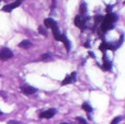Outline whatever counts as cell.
Wrapping results in <instances>:
<instances>
[{
  "label": "cell",
  "mask_w": 125,
  "mask_h": 124,
  "mask_svg": "<svg viewBox=\"0 0 125 124\" xmlns=\"http://www.w3.org/2000/svg\"><path fill=\"white\" fill-rule=\"evenodd\" d=\"M117 20V17L116 14H114V13L110 12L108 13V14L105 15V17L103 18V20H102L101 22V30L102 32H108V31L112 30L113 26H114V22Z\"/></svg>",
  "instance_id": "1"
},
{
  "label": "cell",
  "mask_w": 125,
  "mask_h": 124,
  "mask_svg": "<svg viewBox=\"0 0 125 124\" xmlns=\"http://www.w3.org/2000/svg\"><path fill=\"white\" fill-rule=\"evenodd\" d=\"M13 56V53L8 47H3L0 51V61H8Z\"/></svg>",
  "instance_id": "2"
},
{
  "label": "cell",
  "mask_w": 125,
  "mask_h": 124,
  "mask_svg": "<svg viewBox=\"0 0 125 124\" xmlns=\"http://www.w3.org/2000/svg\"><path fill=\"white\" fill-rule=\"evenodd\" d=\"M21 91L23 92L24 94H26V96H31V94H34L35 92L37 91V89L36 88H34V87H32V86L24 85V86H22Z\"/></svg>",
  "instance_id": "3"
},
{
  "label": "cell",
  "mask_w": 125,
  "mask_h": 124,
  "mask_svg": "<svg viewBox=\"0 0 125 124\" xmlns=\"http://www.w3.org/2000/svg\"><path fill=\"white\" fill-rule=\"evenodd\" d=\"M21 4V1L20 0H18V1L13 2V3H9V4H6V6L2 8V11H4V12H10V11H12L13 9L18 8V7Z\"/></svg>",
  "instance_id": "4"
},
{
  "label": "cell",
  "mask_w": 125,
  "mask_h": 124,
  "mask_svg": "<svg viewBox=\"0 0 125 124\" xmlns=\"http://www.w3.org/2000/svg\"><path fill=\"white\" fill-rule=\"evenodd\" d=\"M86 21H87V20L84 19L83 17H81V15H77V17L75 18L76 26H78V28H80V29H84V28H86Z\"/></svg>",
  "instance_id": "5"
},
{
  "label": "cell",
  "mask_w": 125,
  "mask_h": 124,
  "mask_svg": "<svg viewBox=\"0 0 125 124\" xmlns=\"http://www.w3.org/2000/svg\"><path fill=\"white\" fill-rule=\"evenodd\" d=\"M56 114V110L55 109H50V110H46V111L42 112L40 114V118L41 119H51Z\"/></svg>",
  "instance_id": "6"
},
{
  "label": "cell",
  "mask_w": 125,
  "mask_h": 124,
  "mask_svg": "<svg viewBox=\"0 0 125 124\" xmlns=\"http://www.w3.org/2000/svg\"><path fill=\"white\" fill-rule=\"evenodd\" d=\"M75 81H76V72H73L71 75L66 76V78L62 80V86H66V85H68V83H75Z\"/></svg>",
  "instance_id": "7"
},
{
  "label": "cell",
  "mask_w": 125,
  "mask_h": 124,
  "mask_svg": "<svg viewBox=\"0 0 125 124\" xmlns=\"http://www.w3.org/2000/svg\"><path fill=\"white\" fill-rule=\"evenodd\" d=\"M44 25L46 26V28H55V26H57V22L55 21V20H53L52 18H47V19L44 20Z\"/></svg>",
  "instance_id": "8"
},
{
  "label": "cell",
  "mask_w": 125,
  "mask_h": 124,
  "mask_svg": "<svg viewBox=\"0 0 125 124\" xmlns=\"http://www.w3.org/2000/svg\"><path fill=\"white\" fill-rule=\"evenodd\" d=\"M61 42H62V43L65 44V47H66L67 52H69L70 51V42L68 41V39H67V36L65 34H62L61 36Z\"/></svg>",
  "instance_id": "9"
},
{
  "label": "cell",
  "mask_w": 125,
  "mask_h": 124,
  "mask_svg": "<svg viewBox=\"0 0 125 124\" xmlns=\"http://www.w3.org/2000/svg\"><path fill=\"white\" fill-rule=\"evenodd\" d=\"M52 30H53V34H54L55 40H56V41H61V36H62V34H61V32H59L58 26H55V28H53Z\"/></svg>",
  "instance_id": "10"
},
{
  "label": "cell",
  "mask_w": 125,
  "mask_h": 124,
  "mask_svg": "<svg viewBox=\"0 0 125 124\" xmlns=\"http://www.w3.org/2000/svg\"><path fill=\"white\" fill-rule=\"evenodd\" d=\"M111 62L110 61H106V57L103 56V69L104 70H110L111 69Z\"/></svg>",
  "instance_id": "11"
},
{
  "label": "cell",
  "mask_w": 125,
  "mask_h": 124,
  "mask_svg": "<svg viewBox=\"0 0 125 124\" xmlns=\"http://www.w3.org/2000/svg\"><path fill=\"white\" fill-rule=\"evenodd\" d=\"M31 45H32V44H31V42L29 41V40H24V41H22L21 43L19 44L20 47H23V48H28V47H30Z\"/></svg>",
  "instance_id": "12"
},
{
  "label": "cell",
  "mask_w": 125,
  "mask_h": 124,
  "mask_svg": "<svg viewBox=\"0 0 125 124\" xmlns=\"http://www.w3.org/2000/svg\"><path fill=\"white\" fill-rule=\"evenodd\" d=\"M87 12V4L86 3H81L80 4V15L83 17Z\"/></svg>",
  "instance_id": "13"
},
{
  "label": "cell",
  "mask_w": 125,
  "mask_h": 124,
  "mask_svg": "<svg viewBox=\"0 0 125 124\" xmlns=\"http://www.w3.org/2000/svg\"><path fill=\"white\" fill-rule=\"evenodd\" d=\"M82 109H83L86 112H88V113L92 112V108H91V105L89 104V103H87V102H84L83 104H82Z\"/></svg>",
  "instance_id": "14"
},
{
  "label": "cell",
  "mask_w": 125,
  "mask_h": 124,
  "mask_svg": "<svg viewBox=\"0 0 125 124\" xmlns=\"http://www.w3.org/2000/svg\"><path fill=\"white\" fill-rule=\"evenodd\" d=\"M102 20H103V17H102V15H95L94 17V24L98 25L99 23L102 22Z\"/></svg>",
  "instance_id": "15"
},
{
  "label": "cell",
  "mask_w": 125,
  "mask_h": 124,
  "mask_svg": "<svg viewBox=\"0 0 125 124\" xmlns=\"http://www.w3.org/2000/svg\"><path fill=\"white\" fill-rule=\"evenodd\" d=\"M39 32L41 33L42 35H45V36L47 35V32H46V30L44 29V26H40V28H39Z\"/></svg>",
  "instance_id": "16"
},
{
  "label": "cell",
  "mask_w": 125,
  "mask_h": 124,
  "mask_svg": "<svg viewBox=\"0 0 125 124\" xmlns=\"http://www.w3.org/2000/svg\"><path fill=\"white\" fill-rule=\"evenodd\" d=\"M121 120H122V116H117V118H115L114 120H113L112 122H111V124H119Z\"/></svg>",
  "instance_id": "17"
},
{
  "label": "cell",
  "mask_w": 125,
  "mask_h": 124,
  "mask_svg": "<svg viewBox=\"0 0 125 124\" xmlns=\"http://www.w3.org/2000/svg\"><path fill=\"white\" fill-rule=\"evenodd\" d=\"M42 59H43V61H47V59H50V55H48V54H44L43 56H42Z\"/></svg>",
  "instance_id": "18"
},
{
  "label": "cell",
  "mask_w": 125,
  "mask_h": 124,
  "mask_svg": "<svg viewBox=\"0 0 125 124\" xmlns=\"http://www.w3.org/2000/svg\"><path fill=\"white\" fill-rule=\"evenodd\" d=\"M77 120L79 121V122L81 123V124H87V122L84 121V119H82V118H77Z\"/></svg>",
  "instance_id": "19"
},
{
  "label": "cell",
  "mask_w": 125,
  "mask_h": 124,
  "mask_svg": "<svg viewBox=\"0 0 125 124\" xmlns=\"http://www.w3.org/2000/svg\"><path fill=\"white\" fill-rule=\"evenodd\" d=\"M8 124H23L21 122H17V121H9Z\"/></svg>",
  "instance_id": "20"
},
{
  "label": "cell",
  "mask_w": 125,
  "mask_h": 124,
  "mask_svg": "<svg viewBox=\"0 0 125 124\" xmlns=\"http://www.w3.org/2000/svg\"><path fill=\"white\" fill-rule=\"evenodd\" d=\"M111 9H112V6H108V7H106V12L110 13L111 12Z\"/></svg>",
  "instance_id": "21"
},
{
  "label": "cell",
  "mask_w": 125,
  "mask_h": 124,
  "mask_svg": "<svg viewBox=\"0 0 125 124\" xmlns=\"http://www.w3.org/2000/svg\"><path fill=\"white\" fill-rule=\"evenodd\" d=\"M89 55H90L91 57H93V58H94V54H93L92 52H89Z\"/></svg>",
  "instance_id": "22"
},
{
  "label": "cell",
  "mask_w": 125,
  "mask_h": 124,
  "mask_svg": "<svg viewBox=\"0 0 125 124\" xmlns=\"http://www.w3.org/2000/svg\"><path fill=\"white\" fill-rule=\"evenodd\" d=\"M61 124H69V123H61Z\"/></svg>",
  "instance_id": "23"
},
{
  "label": "cell",
  "mask_w": 125,
  "mask_h": 124,
  "mask_svg": "<svg viewBox=\"0 0 125 124\" xmlns=\"http://www.w3.org/2000/svg\"><path fill=\"white\" fill-rule=\"evenodd\" d=\"M1 114H2V112H1V111H0V115H1Z\"/></svg>",
  "instance_id": "24"
}]
</instances>
